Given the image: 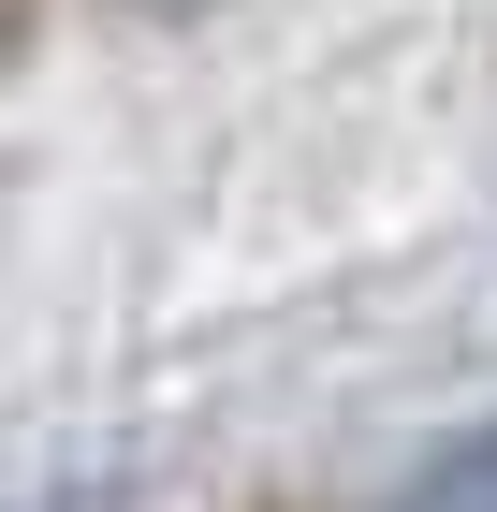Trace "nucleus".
<instances>
[{
	"label": "nucleus",
	"instance_id": "1",
	"mask_svg": "<svg viewBox=\"0 0 497 512\" xmlns=\"http://www.w3.org/2000/svg\"><path fill=\"white\" fill-rule=\"evenodd\" d=\"M30 15H44V0H0V74H15V44H30Z\"/></svg>",
	"mask_w": 497,
	"mask_h": 512
},
{
	"label": "nucleus",
	"instance_id": "2",
	"mask_svg": "<svg viewBox=\"0 0 497 512\" xmlns=\"http://www.w3.org/2000/svg\"><path fill=\"white\" fill-rule=\"evenodd\" d=\"M132 15H220V0H132Z\"/></svg>",
	"mask_w": 497,
	"mask_h": 512
}]
</instances>
